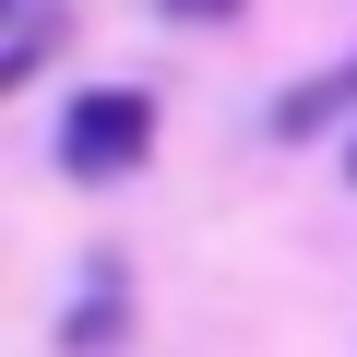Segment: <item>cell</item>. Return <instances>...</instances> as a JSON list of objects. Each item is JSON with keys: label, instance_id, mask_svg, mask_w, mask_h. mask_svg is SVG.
<instances>
[{"label": "cell", "instance_id": "4", "mask_svg": "<svg viewBox=\"0 0 357 357\" xmlns=\"http://www.w3.org/2000/svg\"><path fill=\"white\" fill-rule=\"evenodd\" d=\"M119 310H131V286H119V274H96V298H84V310L60 321V345H72V357H96V345L119 333Z\"/></svg>", "mask_w": 357, "mask_h": 357}, {"label": "cell", "instance_id": "5", "mask_svg": "<svg viewBox=\"0 0 357 357\" xmlns=\"http://www.w3.org/2000/svg\"><path fill=\"white\" fill-rule=\"evenodd\" d=\"M155 13H203V24H238L250 0H155Z\"/></svg>", "mask_w": 357, "mask_h": 357}, {"label": "cell", "instance_id": "1", "mask_svg": "<svg viewBox=\"0 0 357 357\" xmlns=\"http://www.w3.org/2000/svg\"><path fill=\"white\" fill-rule=\"evenodd\" d=\"M48 155H60V178H131V167H155V96L143 84H84L60 107Z\"/></svg>", "mask_w": 357, "mask_h": 357}, {"label": "cell", "instance_id": "6", "mask_svg": "<svg viewBox=\"0 0 357 357\" xmlns=\"http://www.w3.org/2000/svg\"><path fill=\"white\" fill-rule=\"evenodd\" d=\"M345 178H357V131H345Z\"/></svg>", "mask_w": 357, "mask_h": 357}, {"label": "cell", "instance_id": "2", "mask_svg": "<svg viewBox=\"0 0 357 357\" xmlns=\"http://www.w3.org/2000/svg\"><path fill=\"white\" fill-rule=\"evenodd\" d=\"M321 131H357V60H333V72L274 96V143H321Z\"/></svg>", "mask_w": 357, "mask_h": 357}, {"label": "cell", "instance_id": "3", "mask_svg": "<svg viewBox=\"0 0 357 357\" xmlns=\"http://www.w3.org/2000/svg\"><path fill=\"white\" fill-rule=\"evenodd\" d=\"M60 60V0H13V36H0V84H36Z\"/></svg>", "mask_w": 357, "mask_h": 357}]
</instances>
